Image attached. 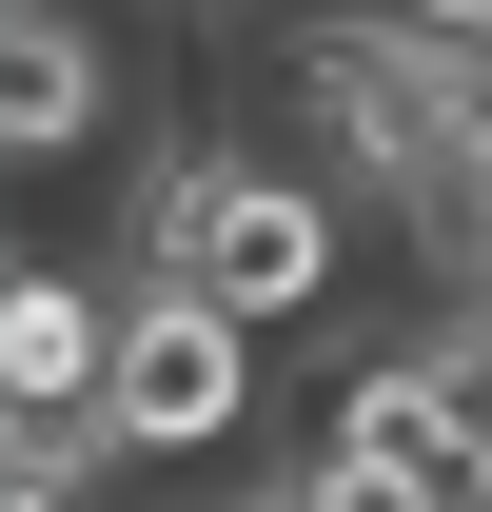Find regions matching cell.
Returning a JSON list of instances; mask_svg holds the SVG:
<instances>
[{
	"label": "cell",
	"mask_w": 492,
	"mask_h": 512,
	"mask_svg": "<svg viewBox=\"0 0 492 512\" xmlns=\"http://www.w3.org/2000/svg\"><path fill=\"white\" fill-rule=\"evenodd\" d=\"M374 20H453V40H473V0H374Z\"/></svg>",
	"instance_id": "5"
},
{
	"label": "cell",
	"mask_w": 492,
	"mask_h": 512,
	"mask_svg": "<svg viewBox=\"0 0 492 512\" xmlns=\"http://www.w3.org/2000/svg\"><path fill=\"white\" fill-rule=\"evenodd\" d=\"M138 237H158V276L237 296L256 335L335 296V197H315V178H237V158H197V178H158V217H138Z\"/></svg>",
	"instance_id": "1"
},
{
	"label": "cell",
	"mask_w": 492,
	"mask_h": 512,
	"mask_svg": "<svg viewBox=\"0 0 492 512\" xmlns=\"http://www.w3.org/2000/svg\"><path fill=\"white\" fill-rule=\"evenodd\" d=\"M473 40H492V0H473Z\"/></svg>",
	"instance_id": "6"
},
{
	"label": "cell",
	"mask_w": 492,
	"mask_h": 512,
	"mask_svg": "<svg viewBox=\"0 0 492 512\" xmlns=\"http://www.w3.org/2000/svg\"><path fill=\"white\" fill-rule=\"evenodd\" d=\"M0 138H20V158H79V138H99V40H79L60 0L0 20Z\"/></svg>",
	"instance_id": "4"
},
{
	"label": "cell",
	"mask_w": 492,
	"mask_h": 512,
	"mask_svg": "<svg viewBox=\"0 0 492 512\" xmlns=\"http://www.w3.org/2000/svg\"><path fill=\"white\" fill-rule=\"evenodd\" d=\"M99 375H119V316H99V276L20 256V296H0V394H20V414H99Z\"/></svg>",
	"instance_id": "3"
},
{
	"label": "cell",
	"mask_w": 492,
	"mask_h": 512,
	"mask_svg": "<svg viewBox=\"0 0 492 512\" xmlns=\"http://www.w3.org/2000/svg\"><path fill=\"white\" fill-rule=\"evenodd\" d=\"M256 414V316L237 296H197V276H158L119 316V375H99V434L119 453H217Z\"/></svg>",
	"instance_id": "2"
}]
</instances>
